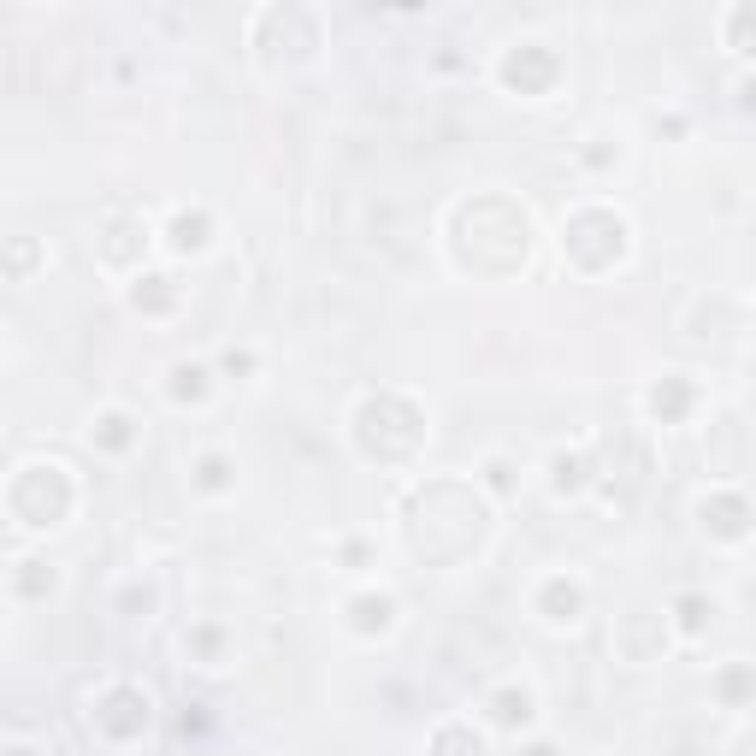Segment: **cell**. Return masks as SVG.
<instances>
[{
    "mask_svg": "<svg viewBox=\"0 0 756 756\" xmlns=\"http://www.w3.org/2000/svg\"><path fill=\"white\" fill-rule=\"evenodd\" d=\"M550 77H556V60H550L538 42L514 48V54L503 60V83H508V89H520V95H544V89H550Z\"/></svg>",
    "mask_w": 756,
    "mask_h": 756,
    "instance_id": "obj_1",
    "label": "cell"
},
{
    "mask_svg": "<svg viewBox=\"0 0 756 756\" xmlns=\"http://www.w3.org/2000/svg\"><path fill=\"white\" fill-rule=\"evenodd\" d=\"M101 727H107V733H136V727H148V697L142 692H113L107 709H101Z\"/></svg>",
    "mask_w": 756,
    "mask_h": 756,
    "instance_id": "obj_2",
    "label": "cell"
},
{
    "mask_svg": "<svg viewBox=\"0 0 756 756\" xmlns=\"http://www.w3.org/2000/svg\"><path fill=\"white\" fill-rule=\"evenodd\" d=\"M703 526H715L721 538H739L751 526V508L739 503V497H715V503H703Z\"/></svg>",
    "mask_w": 756,
    "mask_h": 756,
    "instance_id": "obj_3",
    "label": "cell"
},
{
    "mask_svg": "<svg viewBox=\"0 0 756 756\" xmlns=\"http://www.w3.org/2000/svg\"><path fill=\"white\" fill-rule=\"evenodd\" d=\"M686 402H692V390H686L680 378H668V384H656V390H650V414H662V420H680V414H686Z\"/></svg>",
    "mask_w": 756,
    "mask_h": 756,
    "instance_id": "obj_4",
    "label": "cell"
},
{
    "mask_svg": "<svg viewBox=\"0 0 756 756\" xmlns=\"http://www.w3.org/2000/svg\"><path fill=\"white\" fill-rule=\"evenodd\" d=\"M544 615H550V621H573V615H579V585L550 579V585H544Z\"/></svg>",
    "mask_w": 756,
    "mask_h": 756,
    "instance_id": "obj_5",
    "label": "cell"
},
{
    "mask_svg": "<svg viewBox=\"0 0 756 756\" xmlns=\"http://www.w3.org/2000/svg\"><path fill=\"white\" fill-rule=\"evenodd\" d=\"M207 243V219L201 213H178L172 219V249H201Z\"/></svg>",
    "mask_w": 756,
    "mask_h": 756,
    "instance_id": "obj_6",
    "label": "cell"
},
{
    "mask_svg": "<svg viewBox=\"0 0 756 756\" xmlns=\"http://www.w3.org/2000/svg\"><path fill=\"white\" fill-rule=\"evenodd\" d=\"M355 627L361 632H384L390 627V597H361V603H355Z\"/></svg>",
    "mask_w": 756,
    "mask_h": 756,
    "instance_id": "obj_7",
    "label": "cell"
},
{
    "mask_svg": "<svg viewBox=\"0 0 756 756\" xmlns=\"http://www.w3.org/2000/svg\"><path fill=\"white\" fill-rule=\"evenodd\" d=\"M526 715H532V697L526 692H497V721L503 727H520Z\"/></svg>",
    "mask_w": 756,
    "mask_h": 756,
    "instance_id": "obj_8",
    "label": "cell"
},
{
    "mask_svg": "<svg viewBox=\"0 0 756 756\" xmlns=\"http://www.w3.org/2000/svg\"><path fill=\"white\" fill-rule=\"evenodd\" d=\"M438 756H479V739L467 727H443L438 733Z\"/></svg>",
    "mask_w": 756,
    "mask_h": 756,
    "instance_id": "obj_9",
    "label": "cell"
},
{
    "mask_svg": "<svg viewBox=\"0 0 756 756\" xmlns=\"http://www.w3.org/2000/svg\"><path fill=\"white\" fill-rule=\"evenodd\" d=\"M727 30H733V48H745V54H751V48H756V6H739V12L727 18Z\"/></svg>",
    "mask_w": 756,
    "mask_h": 756,
    "instance_id": "obj_10",
    "label": "cell"
},
{
    "mask_svg": "<svg viewBox=\"0 0 756 756\" xmlns=\"http://www.w3.org/2000/svg\"><path fill=\"white\" fill-rule=\"evenodd\" d=\"M160 284H166V278H142V284H136V308H166L172 296H166Z\"/></svg>",
    "mask_w": 756,
    "mask_h": 756,
    "instance_id": "obj_11",
    "label": "cell"
},
{
    "mask_svg": "<svg viewBox=\"0 0 756 756\" xmlns=\"http://www.w3.org/2000/svg\"><path fill=\"white\" fill-rule=\"evenodd\" d=\"M101 426H107V432H101V443H107V449H125V443H130V432H125L130 420H119V414H107Z\"/></svg>",
    "mask_w": 756,
    "mask_h": 756,
    "instance_id": "obj_12",
    "label": "cell"
},
{
    "mask_svg": "<svg viewBox=\"0 0 756 756\" xmlns=\"http://www.w3.org/2000/svg\"><path fill=\"white\" fill-rule=\"evenodd\" d=\"M703 615H709V603H703V597H680V621H686V632L703 627Z\"/></svg>",
    "mask_w": 756,
    "mask_h": 756,
    "instance_id": "obj_13",
    "label": "cell"
},
{
    "mask_svg": "<svg viewBox=\"0 0 756 756\" xmlns=\"http://www.w3.org/2000/svg\"><path fill=\"white\" fill-rule=\"evenodd\" d=\"M225 473H231V467H225L219 455H207V461H201V485H207V491H219V485H225Z\"/></svg>",
    "mask_w": 756,
    "mask_h": 756,
    "instance_id": "obj_14",
    "label": "cell"
},
{
    "mask_svg": "<svg viewBox=\"0 0 756 756\" xmlns=\"http://www.w3.org/2000/svg\"><path fill=\"white\" fill-rule=\"evenodd\" d=\"M178 384H172V390H178V396H201V367H178Z\"/></svg>",
    "mask_w": 756,
    "mask_h": 756,
    "instance_id": "obj_15",
    "label": "cell"
},
{
    "mask_svg": "<svg viewBox=\"0 0 756 756\" xmlns=\"http://www.w3.org/2000/svg\"><path fill=\"white\" fill-rule=\"evenodd\" d=\"M721 692H727V697H739V692H756V680H751V674H727V680H721Z\"/></svg>",
    "mask_w": 756,
    "mask_h": 756,
    "instance_id": "obj_16",
    "label": "cell"
},
{
    "mask_svg": "<svg viewBox=\"0 0 756 756\" xmlns=\"http://www.w3.org/2000/svg\"><path fill=\"white\" fill-rule=\"evenodd\" d=\"M745 107L756 113V83H745Z\"/></svg>",
    "mask_w": 756,
    "mask_h": 756,
    "instance_id": "obj_17",
    "label": "cell"
},
{
    "mask_svg": "<svg viewBox=\"0 0 756 756\" xmlns=\"http://www.w3.org/2000/svg\"><path fill=\"white\" fill-rule=\"evenodd\" d=\"M526 756H556V751H550V745H532V751H526Z\"/></svg>",
    "mask_w": 756,
    "mask_h": 756,
    "instance_id": "obj_18",
    "label": "cell"
}]
</instances>
